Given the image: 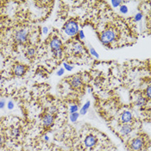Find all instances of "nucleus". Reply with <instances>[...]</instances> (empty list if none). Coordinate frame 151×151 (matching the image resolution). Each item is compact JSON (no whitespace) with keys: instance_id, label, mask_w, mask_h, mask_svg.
I'll list each match as a JSON object with an SVG mask.
<instances>
[{"instance_id":"obj_29","label":"nucleus","mask_w":151,"mask_h":151,"mask_svg":"<svg viewBox=\"0 0 151 151\" xmlns=\"http://www.w3.org/2000/svg\"><path fill=\"white\" fill-rule=\"evenodd\" d=\"M64 71H65L64 68H60V69L58 70V72H57V75L61 76L63 74H64Z\"/></svg>"},{"instance_id":"obj_6","label":"nucleus","mask_w":151,"mask_h":151,"mask_svg":"<svg viewBox=\"0 0 151 151\" xmlns=\"http://www.w3.org/2000/svg\"><path fill=\"white\" fill-rule=\"evenodd\" d=\"M61 47H62V43H61V40L59 38L54 37L51 40V41H50V48H51L53 52L61 49Z\"/></svg>"},{"instance_id":"obj_20","label":"nucleus","mask_w":151,"mask_h":151,"mask_svg":"<svg viewBox=\"0 0 151 151\" xmlns=\"http://www.w3.org/2000/svg\"><path fill=\"white\" fill-rule=\"evenodd\" d=\"M90 54H92L93 56H95V57H97V58H99V54L95 51V49L93 48H90Z\"/></svg>"},{"instance_id":"obj_11","label":"nucleus","mask_w":151,"mask_h":151,"mask_svg":"<svg viewBox=\"0 0 151 151\" xmlns=\"http://www.w3.org/2000/svg\"><path fill=\"white\" fill-rule=\"evenodd\" d=\"M132 131V127L130 124H128V123H124L121 129H120V133L123 135V136H127L129 135L130 132Z\"/></svg>"},{"instance_id":"obj_26","label":"nucleus","mask_w":151,"mask_h":151,"mask_svg":"<svg viewBox=\"0 0 151 151\" xmlns=\"http://www.w3.org/2000/svg\"><path fill=\"white\" fill-rule=\"evenodd\" d=\"M78 36H79V37H78L79 40H82V39L85 38V35H84V32H83V31H79Z\"/></svg>"},{"instance_id":"obj_16","label":"nucleus","mask_w":151,"mask_h":151,"mask_svg":"<svg viewBox=\"0 0 151 151\" xmlns=\"http://www.w3.org/2000/svg\"><path fill=\"white\" fill-rule=\"evenodd\" d=\"M54 54V56L57 59H61L62 56H63V52H62V49H60V50H57V51H54L53 52Z\"/></svg>"},{"instance_id":"obj_14","label":"nucleus","mask_w":151,"mask_h":151,"mask_svg":"<svg viewBox=\"0 0 151 151\" xmlns=\"http://www.w3.org/2000/svg\"><path fill=\"white\" fill-rule=\"evenodd\" d=\"M73 51H74V54H82L83 51H84L83 46H82L80 43H74V46H73Z\"/></svg>"},{"instance_id":"obj_12","label":"nucleus","mask_w":151,"mask_h":151,"mask_svg":"<svg viewBox=\"0 0 151 151\" xmlns=\"http://www.w3.org/2000/svg\"><path fill=\"white\" fill-rule=\"evenodd\" d=\"M135 104L136 105H137L138 107H143L146 105V99L142 96V95H138L137 96V99H136V101H135Z\"/></svg>"},{"instance_id":"obj_28","label":"nucleus","mask_w":151,"mask_h":151,"mask_svg":"<svg viewBox=\"0 0 151 151\" xmlns=\"http://www.w3.org/2000/svg\"><path fill=\"white\" fill-rule=\"evenodd\" d=\"M5 107V101L3 99L0 100V109H3Z\"/></svg>"},{"instance_id":"obj_31","label":"nucleus","mask_w":151,"mask_h":151,"mask_svg":"<svg viewBox=\"0 0 151 151\" xmlns=\"http://www.w3.org/2000/svg\"><path fill=\"white\" fill-rule=\"evenodd\" d=\"M3 137H2V136L0 135V147H1L2 144H3Z\"/></svg>"},{"instance_id":"obj_3","label":"nucleus","mask_w":151,"mask_h":151,"mask_svg":"<svg viewBox=\"0 0 151 151\" xmlns=\"http://www.w3.org/2000/svg\"><path fill=\"white\" fill-rule=\"evenodd\" d=\"M116 38V34L113 30H106L105 31H104L101 36H100V41L101 42L105 45V46H109L111 44L112 41H113L114 39Z\"/></svg>"},{"instance_id":"obj_23","label":"nucleus","mask_w":151,"mask_h":151,"mask_svg":"<svg viewBox=\"0 0 151 151\" xmlns=\"http://www.w3.org/2000/svg\"><path fill=\"white\" fill-rule=\"evenodd\" d=\"M63 67H64V69H67L68 71H72L73 70V67L68 63H64L63 64Z\"/></svg>"},{"instance_id":"obj_22","label":"nucleus","mask_w":151,"mask_h":151,"mask_svg":"<svg viewBox=\"0 0 151 151\" xmlns=\"http://www.w3.org/2000/svg\"><path fill=\"white\" fill-rule=\"evenodd\" d=\"M120 11L122 13H127L128 12V8L126 5H121L120 6Z\"/></svg>"},{"instance_id":"obj_13","label":"nucleus","mask_w":151,"mask_h":151,"mask_svg":"<svg viewBox=\"0 0 151 151\" xmlns=\"http://www.w3.org/2000/svg\"><path fill=\"white\" fill-rule=\"evenodd\" d=\"M25 54H26V56H27L29 59L32 60V59L35 58V56H36V54H37V49H36L35 48H29L26 50Z\"/></svg>"},{"instance_id":"obj_18","label":"nucleus","mask_w":151,"mask_h":151,"mask_svg":"<svg viewBox=\"0 0 151 151\" xmlns=\"http://www.w3.org/2000/svg\"><path fill=\"white\" fill-rule=\"evenodd\" d=\"M78 117H79V113H78V112L71 113V115H70V120H71L72 122H76L77 119H78Z\"/></svg>"},{"instance_id":"obj_25","label":"nucleus","mask_w":151,"mask_h":151,"mask_svg":"<svg viewBox=\"0 0 151 151\" xmlns=\"http://www.w3.org/2000/svg\"><path fill=\"white\" fill-rule=\"evenodd\" d=\"M7 108H8L9 110H12V109H14V103H13L12 101H10V102L7 104Z\"/></svg>"},{"instance_id":"obj_24","label":"nucleus","mask_w":151,"mask_h":151,"mask_svg":"<svg viewBox=\"0 0 151 151\" xmlns=\"http://www.w3.org/2000/svg\"><path fill=\"white\" fill-rule=\"evenodd\" d=\"M111 3H112V4L113 7H117V6H120V4H121L123 2H122V1H112Z\"/></svg>"},{"instance_id":"obj_30","label":"nucleus","mask_w":151,"mask_h":151,"mask_svg":"<svg viewBox=\"0 0 151 151\" xmlns=\"http://www.w3.org/2000/svg\"><path fill=\"white\" fill-rule=\"evenodd\" d=\"M48 32V29L47 28V27H43V29H42V33L43 34H47Z\"/></svg>"},{"instance_id":"obj_32","label":"nucleus","mask_w":151,"mask_h":151,"mask_svg":"<svg viewBox=\"0 0 151 151\" xmlns=\"http://www.w3.org/2000/svg\"><path fill=\"white\" fill-rule=\"evenodd\" d=\"M44 139H45L46 141H48V137H47V136H45V137H44Z\"/></svg>"},{"instance_id":"obj_19","label":"nucleus","mask_w":151,"mask_h":151,"mask_svg":"<svg viewBox=\"0 0 151 151\" xmlns=\"http://www.w3.org/2000/svg\"><path fill=\"white\" fill-rule=\"evenodd\" d=\"M78 109H79L78 105H72V106L70 107V110H69V111H70L71 113H75V112H77Z\"/></svg>"},{"instance_id":"obj_7","label":"nucleus","mask_w":151,"mask_h":151,"mask_svg":"<svg viewBox=\"0 0 151 151\" xmlns=\"http://www.w3.org/2000/svg\"><path fill=\"white\" fill-rule=\"evenodd\" d=\"M54 123V116L52 114L48 113L43 116L42 123L45 127H50Z\"/></svg>"},{"instance_id":"obj_15","label":"nucleus","mask_w":151,"mask_h":151,"mask_svg":"<svg viewBox=\"0 0 151 151\" xmlns=\"http://www.w3.org/2000/svg\"><path fill=\"white\" fill-rule=\"evenodd\" d=\"M90 101H87L85 104V105L82 107V109L80 110V114L81 115H85V114H86L87 112V110L89 109V107H90Z\"/></svg>"},{"instance_id":"obj_27","label":"nucleus","mask_w":151,"mask_h":151,"mask_svg":"<svg viewBox=\"0 0 151 151\" xmlns=\"http://www.w3.org/2000/svg\"><path fill=\"white\" fill-rule=\"evenodd\" d=\"M146 95H147V97L150 99V86L149 85L148 87H147V89H146Z\"/></svg>"},{"instance_id":"obj_8","label":"nucleus","mask_w":151,"mask_h":151,"mask_svg":"<svg viewBox=\"0 0 151 151\" xmlns=\"http://www.w3.org/2000/svg\"><path fill=\"white\" fill-rule=\"evenodd\" d=\"M97 143V139L94 136L92 135H89L86 137V138L85 139V144L86 147L88 148H92L93 146H95V144Z\"/></svg>"},{"instance_id":"obj_9","label":"nucleus","mask_w":151,"mask_h":151,"mask_svg":"<svg viewBox=\"0 0 151 151\" xmlns=\"http://www.w3.org/2000/svg\"><path fill=\"white\" fill-rule=\"evenodd\" d=\"M70 84H71L73 88H74V89L79 88L82 84V79L79 76H74V77L72 78V79L70 81Z\"/></svg>"},{"instance_id":"obj_1","label":"nucleus","mask_w":151,"mask_h":151,"mask_svg":"<svg viewBox=\"0 0 151 151\" xmlns=\"http://www.w3.org/2000/svg\"><path fill=\"white\" fill-rule=\"evenodd\" d=\"M29 39V30L27 29H21L14 35V40L17 44H24Z\"/></svg>"},{"instance_id":"obj_21","label":"nucleus","mask_w":151,"mask_h":151,"mask_svg":"<svg viewBox=\"0 0 151 151\" xmlns=\"http://www.w3.org/2000/svg\"><path fill=\"white\" fill-rule=\"evenodd\" d=\"M142 18H143V14L142 13H137L136 16H135V17H134V20L135 21H140V20H142Z\"/></svg>"},{"instance_id":"obj_5","label":"nucleus","mask_w":151,"mask_h":151,"mask_svg":"<svg viewBox=\"0 0 151 151\" xmlns=\"http://www.w3.org/2000/svg\"><path fill=\"white\" fill-rule=\"evenodd\" d=\"M26 71H27V67L23 64H16L14 66V68H13L14 74L17 77L24 75Z\"/></svg>"},{"instance_id":"obj_17","label":"nucleus","mask_w":151,"mask_h":151,"mask_svg":"<svg viewBox=\"0 0 151 151\" xmlns=\"http://www.w3.org/2000/svg\"><path fill=\"white\" fill-rule=\"evenodd\" d=\"M11 134H12V136H13L14 137H17L20 135V130H19V129H17V128L13 129L12 131H11Z\"/></svg>"},{"instance_id":"obj_10","label":"nucleus","mask_w":151,"mask_h":151,"mask_svg":"<svg viewBox=\"0 0 151 151\" xmlns=\"http://www.w3.org/2000/svg\"><path fill=\"white\" fill-rule=\"evenodd\" d=\"M132 120V114L128 111H125L121 116V121L123 123H128Z\"/></svg>"},{"instance_id":"obj_2","label":"nucleus","mask_w":151,"mask_h":151,"mask_svg":"<svg viewBox=\"0 0 151 151\" xmlns=\"http://www.w3.org/2000/svg\"><path fill=\"white\" fill-rule=\"evenodd\" d=\"M64 31L69 37H74L79 33V25L75 21H68L64 25Z\"/></svg>"},{"instance_id":"obj_33","label":"nucleus","mask_w":151,"mask_h":151,"mask_svg":"<svg viewBox=\"0 0 151 151\" xmlns=\"http://www.w3.org/2000/svg\"><path fill=\"white\" fill-rule=\"evenodd\" d=\"M6 151H10V150H6Z\"/></svg>"},{"instance_id":"obj_4","label":"nucleus","mask_w":151,"mask_h":151,"mask_svg":"<svg viewBox=\"0 0 151 151\" xmlns=\"http://www.w3.org/2000/svg\"><path fill=\"white\" fill-rule=\"evenodd\" d=\"M143 147V140L141 137H137L133 139L130 143V148L134 151H140Z\"/></svg>"}]
</instances>
